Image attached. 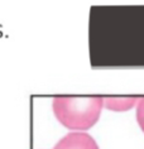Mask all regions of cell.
I'll use <instances>...</instances> for the list:
<instances>
[{"mask_svg": "<svg viewBox=\"0 0 144 149\" xmlns=\"http://www.w3.org/2000/svg\"><path fill=\"white\" fill-rule=\"evenodd\" d=\"M136 121L140 126V129L144 132V97L139 99L136 104Z\"/></svg>", "mask_w": 144, "mask_h": 149, "instance_id": "obj_4", "label": "cell"}, {"mask_svg": "<svg viewBox=\"0 0 144 149\" xmlns=\"http://www.w3.org/2000/svg\"><path fill=\"white\" fill-rule=\"evenodd\" d=\"M53 149H99V145L91 135L77 132L65 135Z\"/></svg>", "mask_w": 144, "mask_h": 149, "instance_id": "obj_2", "label": "cell"}, {"mask_svg": "<svg viewBox=\"0 0 144 149\" xmlns=\"http://www.w3.org/2000/svg\"><path fill=\"white\" fill-rule=\"evenodd\" d=\"M139 99L136 97H105L104 106L111 111H128L138 104Z\"/></svg>", "mask_w": 144, "mask_h": 149, "instance_id": "obj_3", "label": "cell"}, {"mask_svg": "<svg viewBox=\"0 0 144 149\" xmlns=\"http://www.w3.org/2000/svg\"><path fill=\"white\" fill-rule=\"evenodd\" d=\"M53 113L65 128L86 130L92 128L104 107L102 97H54Z\"/></svg>", "mask_w": 144, "mask_h": 149, "instance_id": "obj_1", "label": "cell"}]
</instances>
